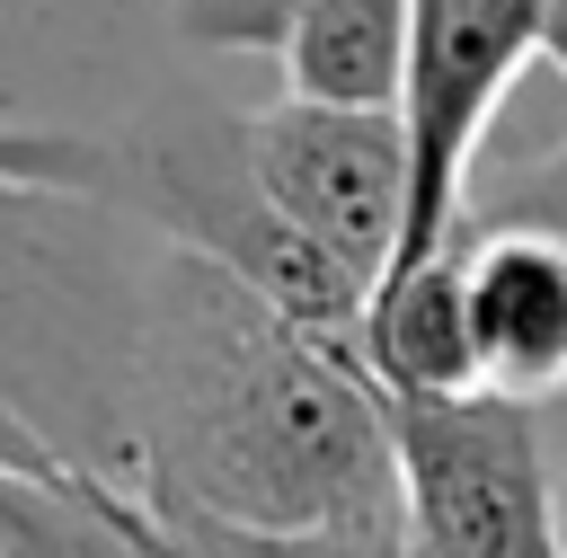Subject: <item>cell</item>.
I'll list each match as a JSON object with an SVG mask.
<instances>
[{
	"mask_svg": "<svg viewBox=\"0 0 567 558\" xmlns=\"http://www.w3.org/2000/svg\"><path fill=\"white\" fill-rule=\"evenodd\" d=\"M133 487L195 531H408L390 407L354 345L284 319L239 275L159 248L133 292Z\"/></svg>",
	"mask_w": 567,
	"mask_h": 558,
	"instance_id": "1",
	"label": "cell"
},
{
	"mask_svg": "<svg viewBox=\"0 0 567 558\" xmlns=\"http://www.w3.org/2000/svg\"><path fill=\"white\" fill-rule=\"evenodd\" d=\"M0 558H186L159 505L97 461L35 434L27 407L0 416Z\"/></svg>",
	"mask_w": 567,
	"mask_h": 558,
	"instance_id": "5",
	"label": "cell"
},
{
	"mask_svg": "<svg viewBox=\"0 0 567 558\" xmlns=\"http://www.w3.org/2000/svg\"><path fill=\"white\" fill-rule=\"evenodd\" d=\"M301 0H168L177 44L195 53H284Z\"/></svg>",
	"mask_w": 567,
	"mask_h": 558,
	"instance_id": "10",
	"label": "cell"
},
{
	"mask_svg": "<svg viewBox=\"0 0 567 558\" xmlns=\"http://www.w3.org/2000/svg\"><path fill=\"white\" fill-rule=\"evenodd\" d=\"M248 159L275 195V213L363 292L390 283L408 257V213H416V159H408V115H346L310 97H275L248 115Z\"/></svg>",
	"mask_w": 567,
	"mask_h": 558,
	"instance_id": "4",
	"label": "cell"
},
{
	"mask_svg": "<svg viewBox=\"0 0 567 558\" xmlns=\"http://www.w3.org/2000/svg\"><path fill=\"white\" fill-rule=\"evenodd\" d=\"M549 62H558V80H567V0L549 9Z\"/></svg>",
	"mask_w": 567,
	"mask_h": 558,
	"instance_id": "12",
	"label": "cell"
},
{
	"mask_svg": "<svg viewBox=\"0 0 567 558\" xmlns=\"http://www.w3.org/2000/svg\"><path fill=\"white\" fill-rule=\"evenodd\" d=\"M461 230H540V239H567V142L532 151V159H505V168H478L470 204H461Z\"/></svg>",
	"mask_w": 567,
	"mask_h": 558,
	"instance_id": "9",
	"label": "cell"
},
{
	"mask_svg": "<svg viewBox=\"0 0 567 558\" xmlns=\"http://www.w3.org/2000/svg\"><path fill=\"white\" fill-rule=\"evenodd\" d=\"M416 0H301L284 44V97L346 115H408Z\"/></svg>",
	"mask_w": 567,
	"mask_h": 558,
	"instance_id": "8",
	"label": "cell"
},
{
	"mask_svg": "<svg viewBox=\"0 0 567 558\" xmlns=\"http://www.w3.org/2000/svg\"><path fill=\"white\" fill-rule=\"evenodd\" d=\"M0 186L9 195L106 204V213L159 230V248L239 275L284 319H301V328H319L337 345H354V328H363V292L275 213V195H266V177L248 159V115L177 106V115L124 124V133H35V124H9L0 133Z\"/></svg>",
	"mask_w": 567,
	"mask_h": 558,
	"instance_id": "2",
	"label": "cell"
},
{
	"mask_svg": "<svg viewBox=\"0 0 567 558\" xmlns=\"http://www.w3.org/2000/svg\"><path fill=\"white\" fill-rule=\"evenodd\" d=\"M408 558H425V549H408Z\"/></svg>",
	"mask_w": 567,
	"mask_h": 558,
	"instance_id": "13",
	"label": "cell"
},
{
	"mask_svg": "<svg viewBox=\"0 0 567 558\" xmlns=\"http://www.w3.org/2000/svg\"><path fill=\"white\" fill-rule=\"evenodd\" d=\"M461 292L478 390L540 407L567 390V239L540 230H461Z\"/></svg>",
	"mask_w": 567,
	"mask_h": 558,
	"instance_id": "6",
	"label": "cell"
},
{
	"mask_svg": "<svg viewBox=\"0 0 567 558\" xmlns=\"http://www.w3.org/2000/svg\"><path fill=\"white\" fill-rule=\"evenodd\" d=\"M425 558H567L540 407L514 399H381Z\"/></svg>",
	"mask_w": 567,
	"mask_h": 558,
	"instance_id": "3",
	"label": "cell"
},
{
	"mask_svg": "<svg viewBox=\"0 0 567 558\" xmlns=\"http://www.w3.org/2000/svg\"><path fill=\"white\" fill-rule=\"evenodd\" d=\"M168 531L186 540V558H408L416 549V531H363V540H248V531H195V523H168Z\"/></svg>",
	"mask_w": 567,
	"mask_h": 558,
	"instance_id": "11",
	"label": "cell"
},
{
	"mask_svg": "<svg viewBox=\"0 0 567 558\" xmlns=\"http://www.w3.org/2000/svg\"><path fill=\"white\" fill-rule=\"evenodd\" d=\"M354 363L381 399H478V345H470V292H461V239L408 275H390L354 328Z\"/></svg>",
	"mask_w": 567,
	"mask_h": 558,
	"instance_id": "7",
	"label": "cell"
}]
</instances>
